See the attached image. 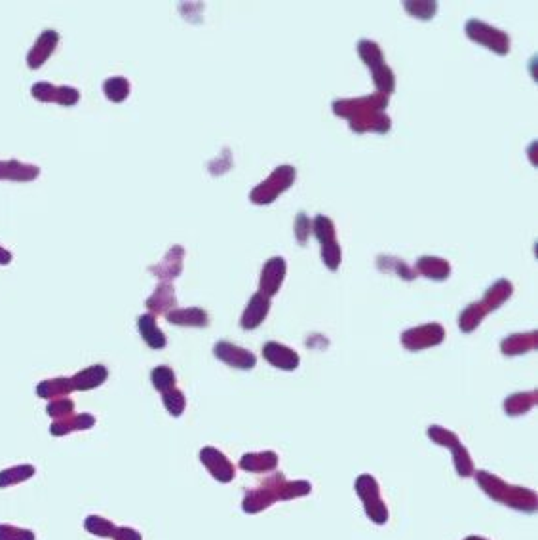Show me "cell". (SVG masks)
I'll use <instances>...</instances> for the list:
<instances>
[{"mask_svg":"<svg viewBox=\"0 0 538 540\" xmlns=\"http://www.w3.org/2000/svg\"><path fill=\"white\" fill-rule=\"evenodd\" d=\"M288 274V263L283 257H270L264 263L261 276H259V291L264 293L267 297H274L280 288H282L283 280Z\"/></svg>","mask_w":538,"mask_h":540,"instance_id":"cell-9","label":"cell"},{"mask_svg":"<svg viewBox=\"0 0 538 540\" xmlns=\"http://www.w3.org/2000/svg\"><path fill=\"white\" fill-rule=\"evenodd\" d=\"M270 312V297H267L261 291L253 293L245 307L244 314L240 318V326L245 331H251V329H257L261 323L267 320V316Z\"/></svg>","mask_w":538,"mask_h":540,"instance_id":"cell-14","label":"cell"},{"mask_svg":"<svg viewBox=\"0 0 538 540\" xmlns=\"http://www.w3.org/2000/svg\"><path fill=\"white\" fill-rule=\"evenodd\" d=\"M537 347H538L537 331H529V333H513L500 342V352L504 354V356H519V354L531 352V350H534Z\"/></svg>","mask_w":538,"mask_h":540,"instance_id":"cell-21","label":"cell"},{"mask_svg":"<svg viewBox=\"0 0 538 540\" xmlns=\"http://www.w3.org/2000/svg\"><path fill=\"white\" fill-rule=\"evenodd\" d=\"M94 425H96V417L90 415V413H82V415H75L72 413L69 417L53 420V425L50 426V432L53 436H65V434H71V432L77 430H88Z\"/></svg>","mask_w":538,"mask_h":540,"instance_id":"cell-22","label":"cell"},{"mask_svg":"<svg viewBox=\"0 0 538 540\" xmlns=\"http://www.w3.org/2000/svg\"><path fill=\"white\" fill-rule=\"evenodd\" d=\"M137 328H139L143 341L147 342L150 348H154V350H160V348H164L167 345L166 335L158 328L156 318H154L153 314L139 316V318H137Z\"/></svg>","mask_w":538,"mask_h":540,"instance_id":"cell-24","label":"cell"},{"mask_svg":"<svg viewBox=\"0 0 538 540\" xmlns=\"http://www.w3.org/2000/svg\"><path fill=\"white\" fill-rule=\"evenodd\" d=\"M166 320L173 326H183V328H205L210 323V316L204 309L188 307V309H173L166 314Z\"/></svg>","mask_w":538,"mask_h":540,"instance_id":"cell-19","label":"cell"},{"mask_svg":"<svg viewBox=\"0 0 538 540\" xmlns=\"http://www.w3.org/2000/svg\"><path fill=\"white\" fill-rule=\"evenodd\" d=\"M113 539L115 540H143L141 534L134 531V529L129 527H116L115 534H113Z\"/></svg>","mask_w":538,"mask_h":540,"instance_id":"cell-45","label":"cell"},{"mask_svg":"<svg viewBox=\"0 0 538 540\" xmlns=\"http://www.w3.org/2000/svg\"><path fill=\"white\" fill-rule=\"evenodd\" d=\"M447 449H451V453H453V463H455L456 474L461 477L474 476V463H472V457H470L466 447L461 444V439H455Z\"/></svg>","mask_w":538,"mask_h":540,"instance_id":"cell-32","label":"cell"},{"mask_svg":"<svg viewBox=\"0 0 538 540\" xmlns=\"http://www.w3.org/2000/svg\"><path fill=\"white\" fill-rule=\"evenodd\" d=\"M200 461H202V464L207 468V472H210L217 482L229 483L236 476L234 464L224 457L221 451L215 449V447H204V449L200 451Z\"/></svg>","mask_w":538,"mask_h":540,"instance_id":"cell-12","label":"cell"},{"mask_svg":"<svg viewBox=\"0 0 538 540\" xmlns=\"http://www.w3.org/2000/svg\"><path fill=\"white\" fill-rule=\"evenodd\" d=\"M34 99L42 103H58L63 107H72L80 101V91L72 86H53L51 82H37L31 88Z\"/></svg>","mask_w":538,"mask_h":540,"instance_id":"cell-8","label":"cell"},{"mask_svg":"<svg viewBox=\"0 0 538 540\" xmlns=\"http://www.w3.org/2000/svg\"><path fill=\"white\" fill-rule=\"evenodd\" d=\"M150 380H153L154 388H156V390H158L160 394H164V392H167V390L175 388V382H177V379H175V373H173V369L172 367H167V366L154 367L153 373H150Z\"/></svg>","mask_w":538,"mask_h":540,"instance_id":"cell-37","label":"cell"},{"mask_svg":"<svg viewBox=\"0 0 538 540\" xmlns=\"http://www.w3.org/2000/svg\"><path fill=\"white\" fill-rule=\"evenodd\" d=\"M59 44V32L58 31H48L40 32L37 42L32 44V48L27 53V65L31 67L32 71H37L40 69L42 65L50 59V56L53 53V50L58 48Z\"/></svg>","mask_w":538,"mask_h":540,"instance_id":"cell-13","label":"cell"},{"mask_svg":"<svg viewBox=\"0 0 538 540\" xmlns=\"http://www.w3.org/2000/svg\"><path fill=\"white\" fill-rule=\"evenodd\" d=\"M377 266L378 270H383V272H390V274H396L402 280H415L416 272L411 269L409 264L405 263L404 259H397L392 257V255H378L377 257Z\"/></svg>","mask_w":538,"mask_h":540,"instance_id":"cell-30","label":"cell"},{"mask_svg":"<svg viewBox=\"0 0 538 540\" xmlns=\"http://www.w3.org/2000/svg\"><path fill=\"white\" fill-rule=\"evenodd\" d=\"M34 474V468L31 464H21V466H13L4 472H0V487H8V485H15L29 480Z\"/></svg>","mask_w":538,"mask_h":540,"instance_id":"cell-38","label":"cell"},{"mask_svg":"<svg viewBox=\"0 0 538 540\" xmlns=\"http://www.w3.org/2000/svg\"><path fill=\"white\" fill-rule=\"evenodd\" d=\"M293 232H295V238H297V242H299V245L307 244L308 236H310V232H312V221L308 219L307 213H299V215L295 217Z\"/></svg>","mask_w":538,"mask_h":540,"instance_id":"cell-43","label":"cell"},{"mask_svg":"<svg viewBox=\"0 0 538 540\" xmlns=\"http://www.w3.org/2000/svg\"><path fill=\"white\" fill-rule=\"evenodd\" d=\"M416 274L428 278V280H436V282H443L451 276V263L447 259L434 257V255H423L416 261L415 266Z\"/></svg>","mask_w":538,"mask_h":540,"instance_id":"cell-18","label":"cell"},{"mask_svg":"<svg viewBox=\"0 0 538 540\" xmlns=\"http://www.w3.org/2000/svg\"><path fill=\"white\" fill-rule=\"evenodd\" d=\"M310 491H312V485L308 482H302V480L288 482L282 472H276L267 480H263L259 487L245 493L242 508H244L245 514H259V512L272 506L274 502L301 499V496L310 495Z\"/></svg>","mask_w":538,"mask_h":540,"instance_id":"cell-1","label":"cell"},{"mask_svg":"<svg viewBox=\"0 0 538 540\" xmlns=\"http://www.w3.org/2000/svg\"><path fill=\"white\" fill-rule=\"evenodd\" d=\"M0 540H34V534L15 525H0Z\"/></svg>","mask_w":538,"mask_h":540,"instance_id":"cell-44","label":"cell"},{"mask_svg":"<svg viewBox=\"0 0 538 540\" xmlns=\"http://www.w3.org/2000/svg\"><path fill=\"white\" fill-rule=\"evenodd\" d=\"M491 314L489 309L481 301L472 302L468 304L466 309L462 310L461 316H459V328H461L462 333H472L475 329L480 328L481 322Z\"/></svg>","mask_w":538,"mask_h":540,"instance_id":"cell-27","label":"cell"},{"mask_svg":"<svg viewBox=\"0 0 538 540\" xmlns=\"http://www.w3.org/2000/svg\"><path fill=\"white\" fill-rule=\"evenodd\" d=\"M84 527H86V531H90L97 536H103V539H113V534L116 531L115 523H110L109 520L99 518V515H90L84 523Z\"/></svg>","mask_w":538,"mask_h":540,"instance_id":"cell-40","label":"cell"},{"mask_svg":"<svg viewBox=\"0 0 538 540\" xmlns=\"http://www.w3.org/2000/svg\"><path fill=\"white\" fill-rule=\"evenodd\" d=\"M537 145H538V143L537 141H534V143H531V147H529V156H531V164H532V166H537V156H534V155H537Z\"/></svg>","mask_w":538,"mask_h":540,"instance_id":"cell-47","label":"cell"},{"mask_svg":"<svg viewBox=\"0 0 538 540\" xmlns=\"http://www.w3.org/2000/svg\"><path fill=\"white\" fill-rule=\"evenodd\" d=\"M312 232L318 238L321 245L329 244V242H335V236H337V231H335V225L331 219L327 215H316L314 221H312Z\"/></svg>","mask_w":538,"mask_h":540,"instance_id":"cell-36","label":"cell"},{"mask_svg":"<svg viewBox=\"0 0 538 540\" xmlns=\"http://www.w3.org/2000/svg\"><path fill=\"white\" fill-rule=\"evenodd\" d=\"M132 84L126 77H110L103 82V94L113 103H122L129 97Z\"/></svg>","mask_w":538,"mask_h":540,"instance_id":"cell-31","label":"cell"},{"mask_svg":"<svg viewBox=\"0 0 538 540\" xmlns=\"http://www.w3.org/2000/svg\"><path fill=\"white\" fill-rule=\"evenodd\" d=\"M12 263V251H8L6 248H2L0 245V264H8Z\"/></svg>","mask_w":538,"mask_h":540,"instance_id":"cell-46","label":"cell"},{"mask_svg":"<svg viewBox=\"0 0 538 540\" xmlns=\"http://www.w3.org/2000/svg\"><path fill=\"white\" fill-rule=\"evenodd\" d=\"M390 99L383 94H371V96L354 97V99H335L331 109L339 118H346L352 122L356 118L373 115V112H385Z\"/></svg>","mask_w":538,"mask_h":540,"instance_id":"cell-4","label":"cell"},{"mask_svg":"<svg viewBox=\"0 0 538 540\" xmlns=\"http://www.w3.org/2000/svg\"><path fill=\"white\" fill-rule=\"evenodd\" d=\"M354 134H388L392 129L390 116L386 112H373L350 122Z\"/></svg>","mask_w":538,"mask_h":540,"instance_id":"cell-20","label":"cell"},{"mask_svg":"<svg viewBox=\"0 0 538 540\" xmlns=\"http://www.w3.org/2000/svg\"><path fill=\"white\" fill-rule=\"evenodd\" d=\"M109 377V371L105 366H90L78 371L75 377H71L72 386L75 390H91V388H97L99 385H103Z\"/></svg>","mask_w":538,"mask_h":540,"instance_id":"cell-26","label":"cell"},{"mask_svg":"<svg viewBox=\"0 0 538 540\" xmlns=\"http://www.w3.org/2000/svg\"><path fill=\"white\" fill-rule=\"evenodd\" d=\"M48 415L50 417H53L56 420L58 418H65V417H69V415H72L75 413V401L69 398H58V399H51L50 404H48Z\"/></svg>","mask_w":538,"mask_h":540,"instance_id":"cell-42","label":"cell"},{"mask_svg":"<svg viewBox=\"0 0 538 540\" xmlns=\"http://www.w3.org/2000/svg\"><path fill=\"white\" fill-rule=\"evenodd\" d=\"M512 293H513L512 282L506 280V278H500V280H497V282H494L487 291H485V295H483L481 302L487 307L489 312H494V310H499L500 307H502V304L512 297Z\"/></svg>","mask_w":538,"mask_h":540,"instance_id":"cell-25","label":"cell"},{"mask_svg":"<svg viewBox=\"0 0 538 540\" xmlns=\"http://www.w3.org/2000/svg\"><path fill=\"white\" fill-rule=\"evenodd\" d=\"M177 304V297H175V288L169 282H160L156 285V290L153 291V295L145 301L148 314H153L154 318L160 314H167L172 312Z\"/></svg>","mask_w":538,"mask_h":540,"instance_id":"cell-16","label":"cell"},{"mask_svg":"<svg viewBox=\"0 0 538 540\" xmlns=\"http://www.w3.org/2000/svg\"><path fill=\"white\" fill-rule=\"evenodd\" d=\"M443 341H445V328L437 322L424 323V326L411 328L402 333V345H404V348L411 350V352H418V350L437 347Z\"/></svg>","mask_w":538,"mask_h":540,"instance_id":"cell-7","label":"cell"},{"mask_svg":"<svg viewBox=\"0 0 538 540\" xmlns=\"http://www.w3.org/2000/svg\"><path fill=\"white\" fill-rule=\"evenodd\" d=\"M464 540H487V539H483V536H468V539Z\"/></svg>","mask_w":538,"mask_h":540,"instance_id":"cell-48","label":"cell"},{"mask_svg":"<svg viewBox=\"0 0 538 540\" xmlns=\"http://www.w3.org/2000/svg\"><path fill=\"white\" fill-rule=\"evenodd\" d=\"M321 261L329 270H339L340 263H342V251H340L339 242H329V244L321 245Z\"/></svg>","mask_w":538,"mask_h":540,"instance_id":"cell-41","label":"cell"},{"mask_svg":"<svg viewBox=\"0 0 538 540\" xmlns=\"http://www.w3.org/2000/svg\"><path fill=\"white\" fill-rule=\"evenodd\" d=\"M538 404V394L537 390H531V392H519L512 394L504 399V411L510 417H519V415H525L537 407Z\"/></svg>","mask_w":538,"mask_h":540,"instance_id":"cell-28","label":"cell"},{"mask_svg":"<svg viewBox=\"0 0 538 540\" xmlns=\"http://www.w3.org/2000/svg\"><path fill=\"white\" fill-rule=\"evenodd\" d=\"M263 358L269 361L270 366L283 369V371H293L301 364L299 354L295 352L293 348L283 347L280 342L269 341L263 347Z\"/></svg>","mask_w":538,"mask_h":540,"instance_id":"cell-15","label":"cell"},{"mask_svg":"<svg viewBox=\"0 0 538 540\" xmlns=\"http://www.w3.org/2000/svg\"><path fill=\"white\" fill-rule=\"evenodd\" d=\"M213 354H215V358L226 364V366L236 367V369H253L257 366V358L255 354L248 350V348L236 347V345H232L229 341H219L215 347H213Z\"/></svg>","mask_w":538,"mask_h":540,"instance_id":"cell-10","label":"cell"},{"mask_svg":"<svg viewBox=\"0 0 538 540\" xmlns=\"http://www.w3.org/2000/svg\"><path fill=\"white\" fill-rule=\"evenodd\" d=\"M183 261H185V248L175 244L167 250V253L164 255V259H162L160 263L148 266V272L154 274L160 282L172 283V280L181 276V272H183Z\"/></svg>","mask_w":538,"mask_h":540,"instance_id":"cell-11","label":"cell"},{"mask_svg":"<svg viewBox=\"0 0 538 540\" xmlns=\"http://www.w3.org/2000/svg\"><path fill=\"white\" fill-rule=\"evenodd\" d=\"M40 167L32 166V164H23V162L15 160H0V181H20V183H27V181L39 179Z\"/></svg>","mask_w":538,"mask_h":540,"instance_id":"cell-17","label":"cell"},{"mask_svg":"<svg viewBox=\"0 0 538 540\" xmlns=\"http://www.w3.org/2000/svg\"><path fill=\"white\" fill-rule=\"evenodd\" d=\"M358 53H359V59L369 67V71H373L375 67L385 63V53H383V48H380L377 42H373V40H367V39L359 40Z\"/></svg>","mask_w":538,"mask_h":540,"instance_id":"cell-34","label":"cell"},{"mask_svg":"<svg viewBox=\"0 0 538 540\" xmlns=\"http://www.w3.org/2000/svg\"><path fill=\"white\" fill-rule=\"evenodd\" d=\"M278 466V455L274 451H263V453H248L240 458V468L253 474H264L272 472Z\"/></svg>","mask_w":538,"mask_h":540,"instance_id":"cell-23","label":"cell"},{"mask_svg":"<svg viewBox=\"0 0 538 540\" xmlns=\"http://www.w3.org/2000/svg\"><path fill=\"white\" fill-rule=\"evenodd\" d=\"M162 401H164V407L169 411L172 417H181L185 413L186 398L179 388H172V390L162 394Z\"/></svg>","mask_w":538,"mask_h":540,"instance_id":"cell-39","label":"cell"},{"mask_svg":"<svg viewBox=\"0 0 538 540\" xmlns=\"http://www.w3.org/2000/svg\"><path fill=\"white\" fill-rule=\"evenodd\" d=\"M356 493L364 502L367 518L377 523V525H385L388 521V508L386 502L380 496V487H378L377 480L371 474H361L356 480Z\"/></svg>","mask_w":538,"mask_h":540,"instance_id":"cell-6","label":"cell"},{"mask_svg":"<svg viewBox=\"0 0 538 540\" xmlns=\"http://www.w3.org/2000/svg\"><path fill=\"white\" fill-rule=\"evenodd\" d=\"M72 390H75L72 380L67 379V377L44 380V382H40V385L37 386V394H39L40 398H44V399L65 398V396H67V394H71Z\"/></svg>","mask_w":538,"mask_h":540,"instance_id":"cell-29","label":"cell"},{"mask_svg":"<svg viewBox=\"0 0 538 540\" xmlns=\"http://www.w3.org/2000/svg\"><path fill=\"white\" fill-rule=\"evenodd\" d=\"M464 31H466V37L472 42L485 46L487 50H491L497 56H508L510 53V37H508V32L500 31L497 27H491L485 21L472 18V20L466 21Z\"/></svg>","mask_w":538,"mask_h":540,"instance_id":"cell-5","label":"cell"},{"mask_svg":"<svg viewBox=\"0 0 538 540\" xmlns=\"http://www.w3.org/2000/svg\"><path fill=\"white\" fill-rule=\"evenodd\" d=\"M297 179V169L293 166H278L264 181H261L250 193V200L257 206H269L278 196H282Z\"/></svg>","mask_w":538,"mask_h":540,"instance_id":"cell-3","label":"cell"},{"mask_svg":"<svg viewBox=\"0 0 538 540\" xmlns=\"http://www.w3.org/2000/svg\"><path fill=\"white\" fill-rule=\"evenodd\" d=\"M475 482L483 489L485 495L491 496L493 501L500 502V504H506L510 508L527 512V514L537 512L538 496L531 489L519 487V485H508L504 480H500L499 476H494L491 472H485V470L475 472Z\"/></svg>","mask_w":538,"mask_h":540,"instance_id":"cell-2","label":"cell"},{"mask_svg":"<svg viewBox=\"0 0 538 540\" xmlns=\"http://www.w3.org/2000/svg\"><path fill=\"white\" fill-rule=\"evenodd\" d=\"M373 84L377 88V94H383V96H392L396 91V75L392 71L390 67L386 63L378 65L371 71Z\"/></svg>","mask_w":538,"mask_h":540,"instance_id":"cell-33","label":"cell"},{"mask_svg":"<svg viewBox=\"0 0 538 540\" xmlns=\"http://www.w3.org/2000/svg\"><path fill=\"white\" fill-rule=\"evenodd\" d=\"M404 6L409 15L423 21H430L437 13V2L434 0H409Z\"/></svg>","mask_w":538,"mask_h":540,"instance_id":"cell-35","label":"cell"}]
</instances>
